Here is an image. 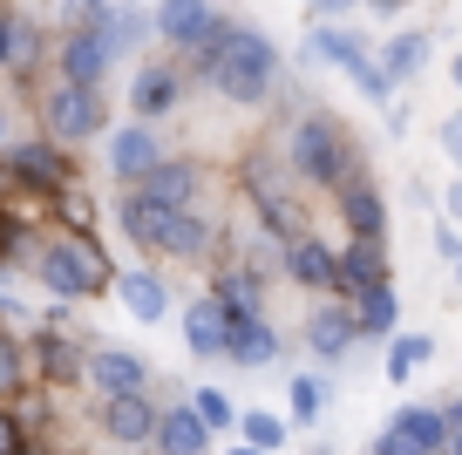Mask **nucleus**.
Instances as JSON below:
<instances>
[{"mask_svg": "<svg viewBox=\"0 0 462 455\" xmlns=\"http://www.w3.org/2000/svg\"><path fill=\"white\" fill-rule=\"evenodd\" d=\"M388 279V258H381V238H354L340 252V285L346 292H367V285Z\"/></svg>", "mask_w": 462, "mask_h": 455, "instance_id": "a211bd4d", "label": "nucleus"}, {"mask_svg": "<svg viewBox=\"0 0 462 455\" xmlns=\"http://www.w3.org/2000/svg\"><path fill=\"white\" fill-rule=\"evenodd\" d=\"M292 171L306 184H340L346 177V136L333 116H300L292 123Z\"/></svg>", "mask_w": 462, "mask_h": 455, "instance_id": "7ed1b4c3", "label": "nucleus"}, {"mask_svg": "<svg viewBox=\"0 0 462 455\" xmlns=\"http://www.w3.org/2000/svg\"><path fill=\"white\" fill-rule=\"evenodd\" d=\"M7 163H14L7 177H21V184H42V190H55L61 171H69V163L55 157V143H14V150H7Z\"/></svg>", "mask_w": 462, "mask_h": 455, "instance_id": "f3484780", "label": "nucleus"}, {"mask_svg": "<svg viewBox=\"0 0 462 455\" xmlns=\"http://www.w3.org/2000/svg\"><path fill=\"white\" fill-rule=\"evenodd\" d=\"M361 55H367V42H361V34H346V28H333V21L306 34V61H333V69H354Z\"/></svg>", "mask_w": 462, "mask_h": 455, "instance_id": "4be33fe9", "label": "nucleus"}, {"mask_svg": "<svg viewBox=\"0 0 462 455\" xmlns=\"http://www.w3.org/2000/svg\"><path fill=\"white\" fill-rule=\"evenodd\" d=\"M143 21L150 14H136V7H109V14H102V42H109V55H123V48L143 42Z\"/></svg>", "mask_w": 462, "mask_h": 455, "instance_id": "bb28decb", "label": "nucleus"}, {"mask_svg": "<svg viewBox=\"0 0 462 455\" xmlns=\"http://www.w3.org/2000/svg\"><path fill=\"white\" fill-rule=\"evenodd\" d=\"M306 340H313L319 360H340L346 347L361 340V320H354V306H319V313L306 320Z\"/></svg>", "mask_w": 462, "mask_h": 455, "instance_id": "1a4fd4ad", "label": "nucleus"}, {"mask_svg": "<svg viewBox=\"0 0 462 455\" xmlns=\"http://www.w3.org/2000/svg\"><path fill=\"white\" fill-rule=\"evenodd\" d=\"M82 374L102 387V395H136V387H150V367L136 354H116V347H96V354L82 360Z\"/></svg>", "mask_w": 462, "mask_h": 455, "instance_id": "423d86ee", "label": "nucleus"}, {"mask_svg": "<svg viewBox=\"0 0 462 455\" xmlns=\"http://www.w3.org/2000/svg\"><path fill=\"white\" fill-rule=\"evenodd\" d=\"M374 14H402V7H415V0H367Z\"/></svg>", "mask_w": 462, "mask_h": 455, "instance_id": "37998d69", "label": "nucleus"}, {"mask_svg": "<svg viewBox=\"0 0 462 455\" xmlns=\"http://www.w3.org/2000/svg\"><path fill=\"white\" fill-rule=\"evenodd\" d=\"M7 42H14V14L0 7V61H7Z\"/></svg>", "mask_w": 462, "mask_h": 455, "instance_id": "79ce46f5", "label": "nucleus"}, {"mask_svg": "<svg viewBox=\"0 0 462 455\" xmlns=\"http://www.w3.org/2000/svg\"><path fill=\"white\" fill-rule=\"evenodd\" d=\"M211 238H217V231L204 225L198 211H177V225H171V238H163V252H177V258H204V252H211Z\"/></svg>", "mask_w": 462, "mask_h": 455, "instance_id": "a878e982", "label": "nucleus"}, {"mask_svg": "<svg viewBox=\"0 0 462 455\" xmlns=\"http://www.w3.org/2000/svg\"><path fill=\"white\" fill-rule=\"evenodd\" d=\"M421 61H429V34H394V42L381 48V69H388V82H408V75H421Z\"/></svg>", "mask_w": 462, "mask_h": 455, "instance_id": "b1692460", "label": "nucleus"}, {"mask_svg": "<svg viewBox=\"0 0 462 455\" xmlns=\"http://www.w3.org/2000/svg\"><path fill=\"white\" fill-rule=\"evenodd\" d=\"M157 449H163V455H204V449H211V428H204V414H198V408L157 414Z\"/></svg>", "mask_w": 462, "mask_h": 455, "instance_id": "ddd939ff", "label": "nucleus"}, {"mask_svg": "<svg viewBox=\"0 0 462 455\" xmlns=\"http://www.w3.org/2000/svg\"><path fill=\"white\" fill-rule=\"evenodd\" d=\"M34 272H42V285H48L55 299H88V292H102V285L116 279V272H109V258H102V245H88V238L42 245Z\"/></svg>", "mask_w": 462, "mask_h": 455, "instance_id": "f03ea898", "label": "nucleus"}, {"mask_svg": "<svg viewBox=\"0 0 462 455\" xmlns=\"http://www.w3.org/2000/svg\"><path fill=\"white\" fill-rule=\"evenodd\" d=\"M102 14H109V0H61V21H69V28H102Z\"/></svg>", "mask_w": 462, "mask_h": 455, "instance_id": "473e14b6", "label": "nucleus"}, {"mask_svg": "<svg viewBox=\"0 0 462 455\" xmlns=\"http://www.w3.org/2000/svg\"><path fill=\"white\" fill-rule=\"evenodd\" d=\"M14 387H21V347L0 333V395H14Z\"/></svg>", "mask_w": 462, "mask_h": 455, "instance_id": "f704fd0d", "label": "nucleus"}, {"mask_svg": "<svg viewBox=\"0 0 462 455\" xmlns=\"http://www.w3.org/2000/svg\"><path fill=\"white\" fill-rule=\"evenodd\" d=\"M0 184H7V171H0Z\"/></svg>", "mask_w": 462, "mask_h": 455, "instance_id": "864d4df0", "label": "nucleus"}, {"mask_svg": "<svg viewBox=\"0 0 462 455\" xmlns=\"http://www.w3.org/2000/svg\"><path fill=\"white\" fill-rule=\"evenodd\" d=\"M319 408H327V381H313V374H300V381H292V414H300V422H313Z\"/></svg>", "mask_w": 462, "mask_h": 455, "instance_id": "7c9ffc66", "label": "nucleus"}, {"mask_svg": "<svg viewBox=\"0 0 462 455\" xmlns=\"http://www.w3.org/2000/svg\"><path fill=\"white\" fill-rule=\"evenodd\" d=\"M225 354L238 360V367H265V360H279V333L265 327L259 313H231V340Z\"/></svg>", "mask_w": 462, "mask_h": 455, "instance_id": "9d476101", "label": "nucleus"}, {"mask_svg": "<svg viewBox=\"0 0 462 455\" xmlns=\"http://www.w3.org/2000/svg\"><path fill=\"white\" fill-rule=\"evenodd\" d=\"M157 157H163V150H157V136H150V123H143V129H123V136L109 143V171L130 177V184H136V177H143Z\"/></svg>", "mask_w": 462, "mask_h": 455, "instance_id": "6ab92c4d", "label": "nucleus"}, {"mask_svg": "<svg viewBox=\"0 0 462 455\" xmlns=\"http://www.w3.org/2000/svg\"><path fill=\"white\" fill-rule=\"evenodd\" d=\"M286 265H292V279L313 285V292H333V285H340V252H327L319 238H300V231H292Z\"/></svg>", "mask_w": 462, "mask_h": 455, "instance_id": "0eeeda50", "label": "nucleus"}, {"mask_svg": "<svg viewBox=\"0 0 462 455\" xmlns=\"http://www.w3.org/2000/svg\"><path fill=\"white\" fill-rule=\"evenodd\" d=\"M448 218H462V177L448 184Z\"/></svg>", "mask_w": 462, "mask_h": 455, "instance_id": "c03bdc74", "label": "nucleus"}, {"mask_svg": "<svg viewBox=\"0 0 462 455\" xmlns=\"http://www.w3.org/2000/svg\"><path fill=\"white\" fill-rule=\"evenodd\" d=\"M184 340H190V354H225V340H231V313L225 306H217V299H198V306H190L184 313Z\"/></svg>", "mask_w": 462, "mask_h": 455, "instance_id": "2eb2a0df", "label": "nucleus"}, {"mask_svg": "<svg viewBox=\"0 0 462 455\" xmlns=\"http://www.w3.org/2000/svg\"><path fill=\"white\" fill-rule=\"evenodd\" d=\"M238 455H265V449H252V441H245V449H238Z\"/></svg>", "mask_w": 462, "mask_h": 455, "instance_id": "09e8293b", "label": "nucleus"}, {"mask_svg": "<svg viewBox=\"0 0 462 455\" xmlns=\"http://www.w3.org/2000/svg\"><path fill=\"white\" fill-rule=\"evenodd\" d=\"M448 455H462V435H448Z\"/></svg>", "mask_w": 462, "mask_h": 455, "instance_id": "de8ad7c7", "label": "nucleus"}, {"mask_svg": "<svg viewBox=\"0 0 462 455\" xmlns=\"http://www.w3.org/2000/svg\"><path fill=\"white\" fill-rule=\"evenodd\" d=\"M273 69H279V48L265 42L259 28H231L225 55L211 61V88L225 102H259L273 88Z\"/></svg>", "mask_w": 462, "mask_h": 455, "instance_id": "f257e3e1", "label": "nucleus"}, {"mask_svg": "<svg viewBox=\"0 0 462 455\" xmlns=\"http://www.w3.org/2000/svg\"><path fill=\"white\" fill-rule=\"evenodd\" d=\"M14 245H21V225H14V218H7V211H0V258L14 252Z\"/></svg>", "mask_w": 462, "mask_h": 455, "instance_id": "a19ab883", "label": "nucleus"}, {"mask_svg": "<svg viewBox=\"0 0 462 455\" xmlns=\"http://www.w3.org/2000/svg\"><path fill=\"white\" fill-rule=\"evenodd\" d=\"M0 143H7V123H0Z\"/></svg>", "mask_w": 462, "mask_h": 455, "instance_id": "8fccbe9b", "label": "nucleus"}, {"mask_svg": "<svg viewBox=\"0 0 462 455\" xmlns=\"http://www.w3.org/2000/svg\"><path fill=\"white\" fill-rule=\"evenodd\" d=\"M306 7H313V14H319V21H340V14H346V7H361V0H306Z\"/></svg>", "mask_w": 462, "mask_h": 455, "instance_id": "ea45409f", "label": "nucleus"}, {"mask_svg": "<svg viewBox=\"0 0 462 455\" xmlns=\"http://www.w3.org/2000/svg\"><path fill=\"white\" fill-rule=\"evenodd\" d=\"M448 75H456V88H462V55H456V61H448Z\"/></svg>", "mask_w": 462, "mask_h": 455, "instance_id": "49530a36", "label": "nucleus"}, {"mask_svg": "<svg viewBox=\"0 0 462 455\" xmlns=\"http://www.w3.org/2000/svg\"><path fill=\"white\" fill-rule=\"evenodd\" d=\"M42 360H48V374H55V381H75V367H82V360H75V347L61 340V333H48V340H42Z\"/></svg>", "mask_w": 462, "mask_h": 455, "instance_id": "2f4dec72", "label": "nucleus"}, {"mask_svg": "<svg viewBox=\"0 0 462 455\" xmlns=\"http://www.w3.org/2000/svg\"><path fill=\"white\" fill-rule=\"evenodd\" d=\"M456 272H462V252H456Z\"/></svg>", "mask_w": 462, "mask_h": 455, "instance_id": "3c124183", "label": "nucleus"}, {"mask_svg": "<svg viewBox=\"0 0 462 455\" xmlns=\"http://www.w3.org/2000/svg\"><path fill=\"white\" fill-rule=\"evenodd\" d=\"M238 435H245L252 449H265V455H273L279 441H286V422H279V414H245V422H238Z\"/></svg>", "mask_w": 462, "mask_h": 455, "instance_id": "c85d7f7f", "label": "nucleus"}, {"mask_svg": "<svg viewBox=\"0 0 462 455\" xmlns=\"http://www.w3.org/2000/svg\"><path fill=\"white\" fill-rule=\"evenodd\" d=\"M190 408H198V414H204V428H231V401H225V395H217V387H204V395H198V401H190Z\"/></svg>", "mask_w": 462, "mask_h": 455, "instance_id": "72a5a7b5", "label": "nucleus"}, {"mask_svg": "<svg viewBox=\"0 0 462 455\" xmlns=\"http://www.w3.org/2000/svg\"><path fill=\"white\" fill-rule=\"evenodd\" d=\"M442 422H448V435H462V401H456V408H442Z\"/></svg>", "mask_w": 462, "mask_h": 455, "instance_id": "a18cd8bd", "label": "nucleus"}, {"mask_svg": "<svg viewBox=\"0 0 462 455\" xmlns=\"http://www.w3.org/2000/svg\"><path fill=\"white\" fill-rule=\"evenodd\" d=\"M177 211H184V204H163V198H150V190L136 184L130 198H123V231H130L136 245H157V252H163V238H171Z\"/></svg>", "mask_w": 462, "mask_h": 455, "instance_id": "39448f33", "label": "nucleus"}, {"mask_svg": "<svg viewBox=\"0 0 462 455\" xmlns=\"http://www.w3.org/2000/svg\"><path fill=\"white\" fill-rule=\"evenodd\" d=\"M354 299H361V306H354V320H361V333H394V313H402V306H394L388 279H381V285H367V292H354Z\"/></svg>", "mask_w": 462, "mask_h": 455, "instance_id": "393cba45", "label": "nucleus"}, {"mask_svg": "<svg viewBox=\"0 0 462 455\" xmlns=\"http://www.w3.org/2000/svg\"><path fill=\"white\" fill-rule=\"evenodd\" d=\"M14 455H34V449H14Z\"/></svg>", "mask_w": 462, "mask_h": 455, "instance_id": "603ef678", "label": "nucleus"}, {"mask_svg": "<svg viewBox=\"0 0 462 455\" xmlns=\"http://www.w3.org/2000/svg\"><path fill=\"white\" fill-rule=\"evenodd\" d=\"M340 211H346V225H354V238H381V231H388V204H381V190L361 184V177H340Z\"/></svg>", "mask_w": 462, "mask_h": 455, "instance_id": "f8f14e48", "label": "nucleus"}, {"mask_svg": "<svg viewBox=\"0 0 462 455\" xmlns=\"http://www.w3.org/2000/svg\"><path fill=\"white\" fill-rule=\"evenodd\" d=\"M42 61V34L28 28V21H14V42H7V69H34Z\"/></svg>", "mask_w": 462, "mask_h": 455, "instance_id": "c756f323", "label": "nucleus"}, {"mask_svg": "<svg viewBox=\"0 0 462 455\" xmlns=\"http://www.w3.org/2000/svg\"><path fill=\"white\" fill-rule=\"evenodd\" d=\"M388 428H394V435H408L421 455H442V449H448V422H442V408H402Z\"/></svg>", "mask_w": 462, "mask_h": 455, "instance_id": "412c9836", "label": "nucleus"}, {"mask_svg": "<svg viewBox=\"0 0 462 455\" xmlns=\"http://www.w3.org/2000/svg\"><path fill=\"white\" fill-rule=\"evenodd\" d=\"M171 102H177V69H163V61L136 69V82H130V109L136 116H163Z\"/></svg>", "mask_w": 462, "mask_h": 455, "instance_id": "aec40b11", "label": "nucleus"}, {"mask_svg": "<svg viewBox=\"0 0 462 455\" xmlns=\"http://www.w3.org/2000/svg\"><path fill=\"white\" fill-rule=\"evenodd\" d=\"M102 428H109L116 441H150V435H157V408H150L143 387H136V395H109V408H102Z\"/></svg>", "mask_w": 462, "mask_h": 455, "instance_id": "9b49d317", "label": "nucleus"}, {"mask_svg": "<svg viewBox=\"0 0 462 455\" xmlns=\"http://www.w3.org/2000/svg\"><path fill=\"white\" fill-rule=\"evenodd\" d=\"M374 455H421L408 435H394V428H381V441H374Z\"/></svg>", "mask_w": 462, "mask_h": 455, "instance_id": "4c0bfd02", "label": "nucleus"}, {"mask_svg": "<svg viewBox=\"0 0 462 455\" xmlns=\"http://www.w3.org/2000/svg\"><path fill=\"white\" fill-rule=\"evenodd\" d=\"M61 218H69V225L82 231V225H88L96 211H88V198H82V190H61Z\"/></svg>", "mask_w": 462, "mask_h": 455, "instance_id": "c9c22d12", "label": "nucleus"}, {"mask_svg": "<svg viewBox=\"0 0 462 455\" xmlns=\"http://www.w3.org/2000/svg\"><path fill=\"white\" fill-rule=\"evenodd\" d=\"M429 354H435V347L421 340V333H402V340L388 347V381H408V374H415V367H421Z\"/></svg>", "mask_w": 462, "mask_h": 455, "instance_id": "cd10ccee", "label": "nucleus"}, {"mask_svg": "<svg viewBox=\"0 0 462 455\" xmlns=\"http://www.w3.org/2000/svg\"><path fill=\"white\" fill-rule=\"evenodd\" d=\"M14 449H28V441H21V422H14V414H0V455H14Z\"/></svg>", "mask_w": 462, "mask_h": 455, "instance_id": "58836bf2", "label": "nucleus"}, {"mask_svg": "<svg viewBox=\"0 0 462 455\" xmlns=\"http://www.w3.org/2000/svg\"><path fill=\"white\" fill-rule=\"evenodd\" d=\"M211 21H217L211 0H163V7H157V34H163V42H177V48H190Z\"/></svg>", "mask_w": 462, "mask_h": 455, "instance_id": "4468645a", "label": "nucleus"}, {"mask_svg": "<svg viewBox=\"0 0 462 455\" xmlns=\"http://www.w3.org/2000/svg\"><path fill=\"white\" fill-rule=\"evenodd\" d=\"M136 184L150 190V198H163V204H190V190H198V171H190V163H150L143 177H136Z\"/></svg>", "mask_w": 462, "mask_h": 455, "instance_id": "5701e85b", "label": "nucleus"}, {"mask_svg": "<svg viewBox=\"0 0 462 455\" xmlns=\"http://www.w3.org/2000/svg\"><path fill=\"white\" fill-rule=\"evenodd\" d=\"M61 75L102 88V75H109V42H102V28H75L69 34V48H61Z\"/></svg>", "mask_w": 462, "mask_h": 455, "instance_id": "6e6552de", "label": "nucleus"}, {"mask_svg": "<svg viewBox=\"0 0 462 455\" xmlns=\"http://www.w3.org/2000/svg\"><path fill=\"white\" fill-rule=\"evenodd\" d=\"M42 116H48V129H55L61 143H82V136L102 129V96L88 82H61V88H48Z\"/></svg>", "mask_w": 462, "mask_h": 455, "instance_id": "20e7f679", "label": "nucleus"}, {"mask_svg": "<svg viewBox=\"0 0 462 455\" xmlns=\"http://www.w3.org/2000/svg\"><path fill=\"white\" fill-rule=\"evenodd\" d=\"M442 150H448V163L462 171V109H456V116L442 123Z\"/></svg>", "mask_w": 462, "mask_h": 455, "instance_id": "e433bc0d", "label": "nucleus"}, {"mask_svg": "<svg viewBox=\"0 0 462 455\" xmlns=\"http://www.w3.org/2000/svg\"><path fill=\"white\" fill-rule=\"evenodd\" d=\"M116 292H123V306H130V320H143V327H157L163 306H171V292H163L157 272H116Z\"/></svg>", "mask_w": 462, "mask_h": 455, "instance_id": "dca6fc26", "label": "nucleus"}]
</instances>
